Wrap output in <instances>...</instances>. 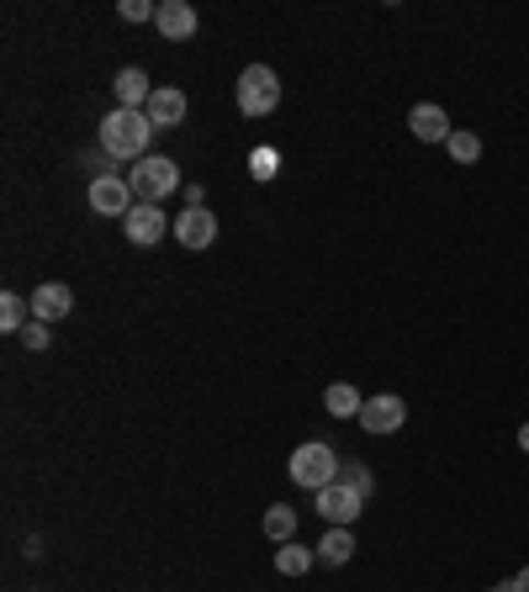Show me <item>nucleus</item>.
Listing matches in <instances>:
<instances>
[{
    "mask_svg": "<svg viewBox=\"0 0 529 592\" xmlns=\"http://www.w3.org/2000/svg\"><path fill=\"white\" fill-rule=\"evenodd\" d=\"M148 138H154V122L144 112H106L101 117V153L106 159H148Z\"/></svg>",
    "mask_w": 529,
    "mask_h": 592,
    "instance_id": "f257e3e1",
    "label": "nucleus"
},
{
    "mask_svg": "<svg viewBox=\"0 0 529 592\" xmlns=\"http://www.w3.org/2000/svg\"><path fill=\"white\" fill-rule=\"evenodd\" d=\"M339 455H334V444L328 440H307L292 449V481L296 487H307V492H324L328 481H339Z\"/></svg>",
    "mask_w": 529,
    "mask_h": 592,
    "instance_id": "f03ea898",
    "label": "nucleus"
},
{
    "mask_svg": "<svg viewBox=\"0 0 529 592\" xmlns=\"http://www.w3.org/2000/svg\"><path fill=\"white\" fill-rule=\"evenodd\" d=\"M127 185H133L138 202H165V196L180 191V164L165 159V153H148V159H138V164L127 170Z\"/></svg>",
    "mask_w": 529,
    "mask_h": 592,
    "instance_id": "7ed1b4c3",
    "label": "nucleus"
},
{
    "mask_svg": "<svg viewBox=\"0 0 529 592\" xmlns=\"http://www.w3.org/2000/svg\"><path fill=\"white\" fill-rule=\"evenodd\" d=\"M281 106V80H275V69L270 64H249L244 75H238V112L244 117H270Z\"/></svg>",
    "mask_w": 529,
    "mask_h": 592,
    "instance_id": "20e7f679",
    "label": "nucleus"
},
{
    "mask_svg": "<svg viewBox=\"0 0 529 592\" xmlns=\"http://www.w3.org/2000/svg\"><path fill=\"white\" fill-rule=\"evenodd\" d=\"M313 508L324 513L328 530H350L354 519L365 513V498H360V492H350L345 481H328L324 492H313Z\"/></svg>",
    "mask_w": 529,
    "mask_h": 592,
    "instance_id": "39448f33",
    "label": "nucleus"
},
{
    "mask_svg": "<svg viewBox=\"0 0 529 592\" xmlns=\"http://www.w3.org/2000/svg\"><path fill=\"white\" fill-rule=\"evenodd\" d=\"M133 207H138V196H133L127 175H95L90 180V212H95V217H127Z\"/></svg>",
    "mask_w": 529,
    "mask_h": 592,
    "instance_id": "423d86ee",
    "label": "nucleus"
},
{
    "mask_svg": "<svg viewBox=\"0 0 529 592\" xmlns=\"http://www.w3.org/2000/svg\"><path fill=\"white\" fill-rule=\"evenodd\" d=\"M122 234H127V243H138V249H154L159 238L170 234V217L159 212V202H138V207L122 217Z\"/></svg>",
    "mask_w": 529,
    "mask_h": 592,
    "instance_id": "0eeeda50",
    "label": "nucleus"
},
{
    "mask_svg": "<svg viewBox=\"0 0 529 592\" xmlns=\"http://www.w3.org/2000/svg\"><path fill=\"white\" fill-rule=\"evenodd\" d=\"M365 434H397L403 423H408V402L403 397H365V408H360V418H354Z\"/></svg>",
    "mask_w": 529,
    "mask_h": 592,
    "instance_id": "6e6552de",
    "label": "nucleus"
},
{
    "mask_svg": "<svg viewBox=\"0 0 529 592\" xmlns=\"http://www.w3.org/2000/svg\"><path fill=\"white\" fill-rule=\"evenodd\" d=\"M176 243L180 249H191V254L212 249V243H217V217H212L206 207H185L176 217Z\"/></svg>",
    "mask_w": 529,
    "mask_h": 592,
    "instance_id": "1a4fd4ad",
    "label": "nucleus"
},
{
    "mask_svg": "<svg viewBox=\"0 0 529 592\" xmlns=\"http://www.w3.org/2000/svg\"><path fill=\"white\" fill-rule=\"evenodd\" d=\"M408 127H413L418 144H450V133H455V127H450V112L435 106V101H418L408 112Z\"/></svg>",
    "mask_w": 529,
    "mask_h": 592,
    "instance_id": "9d476101",
    "label": "nucleus"
},
{
    "mask_svg": "<svg viewBox=\"0 0 529 592\" xmlns=\"http://www.w3.org/2000/svg\"><path fill=\"white\" fill-rule=\"evenodd\" d=\"M154 27H159V37H170V43H191L196 37V11L185 5V0H159V16H154Z\"/></svg>",
    "mask_w": 529,
    "mask_h": 592,
    "instance_id": "9b49d317",
    "label": "nucleus"
},
{
    "mask_svg": "<svg viewBox=\"0 0 529 592\" xmlns=\"http://www.w3.org/2000/svg\"><path fill=\"white\" fill-rule=\"evenodd\" d=\"M27 301H32V318H37V323H59V318H69V312H75V292H69L64 281L37 286Z\"/></svg>",
    "mask_w": 529,
    "mask_h": 592,
    "instance_id": "f8f14e48",
    "label": "nucleus"
},
{
    "mask_svg": "<svg viewBox=\"0 0 529 592\" xmlns=\"http://www.w3.org/2000/svg\"><path fill=\"white\" fill-rule=\"evenodd\" d=\"M144 117L165 133V127H180L185 122V90L176 86H154V95H148V106H144Z\"/></svg>",
    "mask_w": 529,
    "mask_h": 592,
    "instance_id": "ddd939ff",
    "label": "nucleus"
},
{
    "mask_svg": "<svg viewBox=\"0 0 529 592\" xmlns=\"http://www.w3.org/2000/svg\"><path fill=\"white\" fill-rule=\"evenodd\" d=\"M112 95H117L122 112H144L154 86H148V75L138 69V64H127V69H117V80H112Z\"/></svg>",
    "mask_w": 529,
    "mask_h": 592,
    "instance_id": "4468645a",
    "label": "nucleus"
},
{
    "mask_svg": "<svg viewBox=\"0 0 529 592\" xmlns=\"http://www.w3.org/2000/svg\"><path fill=\"white\" fill-rule=\"evenodd\" d=\"M324 408L334 418H360V408H365V397H360V386L354 382H334L324 391Z\"/></svg>",
    "mask_w": 529,
    "mask_h": 592,
    "instance_id": "2eb2a0df",
    "label": "nucleus"
},
{
    "mask_svg": "<svg viewBox=\"0 0 529 592\" xmlns=\"http://www.w3.org/2000/svg\"><path fill=\"white\" fill-rule=\"evenodd\" d=\"M313 550H318V561L324 566H345L354 556V534L350 530H324V539H318Z\"/></svg>",
    "mask_w": 529,
    "mask_h": 592,
    "instance_id": "dca6fc26",
    "label": "nucleus"
},
{
    "mask_svg": "<svg viewBox=\"0 0 529 592\" xmlns=\"http://www.w3.org/2000/svg\"><path fill=\"white\" fill-rule=\"evenodd\" d=\"M32 323V301L16 292H0V328L5 333H22V328Z\"/></svg>",
    "mask_w": 529,
    "mask_h": 592,
    "instance_id": "f3484780",
    "label": "nucleus"
},
{
    "mask_svg": "<svg viewBox=\"0 0 529 592\" xmlns=\"http://www.w3.org/2000/svg\"><path fill=\"white\" fill-rule=\"evenodd\" d=\"M313 561H318V550H307V545H296V539H286V545L275 550V571H281V577H302Z\"/></svg>",
    "mask_w": 529,
    "mask_h": 592,
    "instance_id": "a211bd4d",
    "label": "nucleus"
},
{
    "mask_svg": "<svg viewBox=\"0 0 529 592\" xmlns=\"http://www.w3.org/2000/svg\"><path fill=\"white\" fill-rule=\"evenodd\" d=\"M264 534H270L275 545H286V539H296V508H286V503L264 508Z\"/></svg>",
    "mask_w": 529,
    "mask_h": 592,
    "instance_id": "6ab92c4d",
    "label": "nucleus"
},
{
    "mask_svg": "<svg viewBox=\"0 0 529 592\" xmlns=\"http://www.w3.org/2000/svg\"><path fill=\"white\" fill-rule=\"evenodd\" d=\"M339 481H345L350 492H360L365 503H371V492H376V476H371L365 460H345V466H339Z\"/></svg>",
    "mask_w": 529,
    "mask_h": 592,
    "instance_id": "aec40b11",
    "label": "nucleus"
},
{
    "mask_svg": "<svg viewBox=\"0 0 529 592\" xmlns=\"http://www.w3.org/2000/svg\"><path fill=\"white\" fill-rule=\"evenodd\" d=\"M444 153H450L455 164H476V159H482V138L466 133V127H455V133H450V144H444Z\"/></svg>",
    "mask_w": 529,
    "mask_h": 592,
    "instance_id": "412c9836",
    "label": "nucleus"
},
{
    "mask_svg": "<svg viewBox=\"0 0 529 592\" xmlns=\"http://www.w3.org/2000/svg\"><path fill=\"white\" fill-rule=\"evenodd\" d=\"M16 339H22V344H27L32 355H43V350H48V344H54V333H48V323H37V318H32V323L22 328V333H16Z\"/></svg>",
    "mask_w": 529,
    "mask_h": 592,
    "instance_id": "4be33fe9",
    "label": "nucleus"
},
{
    "mask_svg": "<svg viewBox=\"0 0 529 592\" xmlns=\"http://www.w3.org/2000/svg\"><path fill=\"white\" fill-rule=\"evenodd\" d=\"M275 164H281V153H275V148H255V159H249V175L270 180V175H275Z\"/></svg>",
    "mask_w": 529,
    "mask_h": 592,
    "instance_id": "5701e85b",
    "label": "nucleus"
},
{
    "mask_svg": "<svg viewBox=\"0 0 529 592\" xmlns=\"http://www.w3.org/2000/svg\"><path fill=\"white\" fill-rule=\"evenodd\" d=\"M159 16V5H148V0H122V22H154Z\"/></svg>",
    "mask_w": 529,
    "mask_h": 592,
    "instance_id": "b1692460",
    "label": "nucleus"
},
{
    "mask_svg": "<svg viewBox=\"0 0 529 592\" xmlns=\"http://www.w3.org/2000/svg\"><path fill=\"white\" fill-rule=\"evenodd\" d=\"M514 588H519V592H529V566H525V571H519V577H514Z\"/></svg>",
    "mask_w": 529,
    "mask_h": 592,
    "instance_id": "393cba45",
    "label": "nucleus"
},
{
    "mask_svg": "<svg viewBox=\"0 0 529 592\" xmlns=\"http://www.w3.org/2000/svg\"><path fill=\"white\" fill-rule=\"evenodd\" d=\"M519 449H525V455H529V423H525V429H519Z\"/></svg>",
    "mask_w": 529,
    "mask_h": 592,
    "instance_id": "a878e982",
    "label": "nucleus"
},
{
    "mask_svg": "<svg viewBox=\"0 0 529 592\" xmlns=\"http://www.w3.org/2000/svg\"><path fill=\"white\" fill-rule=\"evenodd\" d=\"M487 592H519V588H514V582H498V588H487Z\"/></svg>",
    "mask_w": 529,
    "mask_h": 592,
    "instance_id": "bb28decb",
    "label": "nucleus"
}]
</instances>
